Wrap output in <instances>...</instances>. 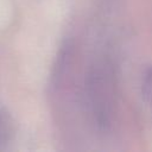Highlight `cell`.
<instances>
[{
	"label": "cell",
	"instance_id": "obj_1",
	"mask_svg": "<svg viewBox=\"0 0 152 152\" xmlns=\"http://www.w3.org/2000/svg\"><path fill=\"white\" fill-rule=\"evenodd\" d=\"M141 94L145 102L152 108V65L144 72L141 83Z\"/></svg>",
	"mask_w": 152,
	"mask_h": 152
}]
</instances>
